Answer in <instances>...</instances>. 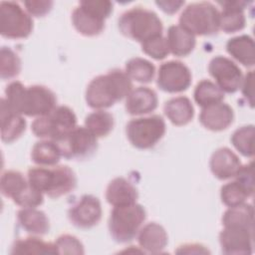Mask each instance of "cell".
<instances>
[{"instance_id":"cell-1","label":"cell","mask_w":255,"mask_h":255,"mask_svg":"<svg viewBox=\"0 0 255 255\" xmlns=\"http://www.w3.org/2000/svg\"><path fill=\"white\" fill-rule=\"evenodd\" d=\"M5 102L15 113L27 117H42L56 108L55 94L47 87L33 85L25 87L14 81L5 89Z\"/></svg>"},{"instance_id":"cell-2","label":"cell","mask_w":255,"mask_h":255,"mask_svg":"<svg viewBox=\"0 0 255 255\" xmlns=\"http://www.w3.org/2000/svg\"><path fill=\"white\" fill-rule=\"evenodd\" d=\"M131 90L132 83L127 73L114 69L90 82L86 90V102L93 109H107L127 98Z\"/></svg>"},{"instance_id":"cell-3","label":"cell","mask_w":255,"mask_h":255,"mask_svg":"<svg viewBox=\"0 0 255 255\" xmlns=\"http://www.w3.org/2000/svg\"><path fill=\"white\" fill-rule=\"evenodd\" d=\"M27 177L32 186L51 198H59L74 190L77 185V177L67 165H58L52 168L41 165L31 167Z\"/></svg>"},{"instance_id":"cell-4","label":"cell","mask_w":255,"mask_h":255,"mask_svg":"<svg viewBox=\"0 0 255 255\" xmlns=\"http://www.w3.org/2000/svg\"><path fill=\"white\" fill-rule=\"evenodd\" d=\"M120 32L140 44L162 35V22L151 10L133 7L124 12L118 21Z\"/></svg>"},{"instance_id":"cell-5","label":"cell","mask_w":255,"mask_h":255,"mask_svg":"<svg viewBox=\"0 0 255 255\" xmlns=\"http://www.w3.org/2000/svg\"><path fill=\"white\" fill-rule=\"evenodd\" d=\"M145 217V209L136 202L114 206L109 218L111 236L119 243L131 241L138 234Z\"/></svg>"},{"instance_id":"cell-6","label":"cell","mask_w":255,"mask_h":255,"mask_svg":"<svg viewBox=\"0 0 255 255\" xmlns=\"http://www.w3.org/2000/svg\"><path fill=\"white\" fill-rule=\"evenodd\" d=\"M179 25L194 36L213 35L220 29V12L210 2L191 3L181 12Z\"/></svg>"},{"instance_id":"cell-7","label":"cell","mask_w":255,"mask_h":255,"mask_svg":"<svg viewBox=\"0 0 255 255\" xmlns=\"http://www.w3.org/2000/svg\"><path fill=\"white\" fill-rule=\"evenodd\" d=\"M112 12L113 3L110 1H81L72 13V23L80 34L97 36L105 29V20Z\"/></svg>"},{"instance_id":"cell-8","label":"cell","mask_w":255,"mask_h":255,"mask_svg":"<svg viewBox=\"0 0 255 255\" xmlns=\"http://www.w3.org/2000/svg\"><path fill=\"white\" fill-rule=\"evenodd\" d=\"M76 127L77 117L73 110L67 106H59L49 114L36 118L31 129L38 137L56 141Z\"/></svg>"},{"instance_id":"cell-9","label":"cell","mask_w":255,"mask_h":255,"mask_svg":"<svg viewBox=\"0 0 255 255\" xmlns=\"http://www.w3.org/2000/svg\"><path fill=\"white\" fill-rule=\"evenodd\" d=\"M165 129L164 120L158 115H153L130 120L126 127V133L134 147L147 149L162 138Z\"/></svg>"},{"instance_id":"cell-10","label":"cell","mask_w":255,"mask_h":255,"mask_svg":"<svg viewBox=\"0 0 255 255\" xmlns=\"http://www.w3.org/2000/svg\"><path fill=\"white\" fill-rule=\"evenodd\" d=\"M33 30V20L18 2L0 3V33L8 39L27 38Z\"/></svg>"},{"instance_id":"cell-11","label":"cell","mask_w":255,"mask_h":255,"mask_svg":"<svg viewBox=\"0 0 255 255\" xmlns=\"http://www.w3.org/2000/svg\"><path fill=\"white\" fill-rule=\"evenodd\" d=\"M97 138L86 127H76L56 142L62 156L65 158L83 159L91 156L96 151L98 147Z\"/></svg>"},{"instance_id":"cell-12","label":"cell","mask_w":255,"mask_h":255,"mask_svg":"<svg viewBox=\"0 0 255 255\" xmlns=\"http://www.w3.org/2000/svg\"><path fill=\"white\" fill-rule=\"evenodd\" d=\"M191 72L180 61H168L160 65L157 74V86L167 93H181L191 84Z\"/></svg>"},{"instance_id":"cell-13","label":"cell","mask_w":255,"mask_h":255,"mask_svg":"<svg viewBox=\"0 0 255 255\" xmlns=\"http://www.w3.org/2000/svg\"><path fill=\"white\" fill-rule=\"evenodd\" d=\"M208 71L222 92L235 93L240 89L243 81L242 71L232 60L215 56L208 65Z\"/></svg>"},{"instance_id":"cell-14","label":"cell","mask_w":255,"mask_h":255,"mask_svg":"<svg viewBox=\"0 0 255 255\" xmlns=\"http://www.w3.org/2000/svg\"><path fill=\"white\" fill-rule=\"evenodd\" d=\"M102 213V205L99 198L91 194H85L70 207L68 216L73 225L87 229L100 222Z\"/></svg>"},{"instance_id":"cell-15","label":"cell","mask_w":255,"mask_h":255,"mask_svg":"<svg viewBox=\"0 0 255 255\" xmlns=\"http://www.w3.org/2000/svg\"><path fill=\"white\" fill-rule=\"evenodd\" d=\"M254 229L241 226H224L219 234L224 254H251L253 251Z\"/></svg>"},{"instance_id":"cell-16","label":"cell","mask_w":255,"mask_h":255,"mask_svg":"<svg viewBox=\"0 0 255 255\" xmlns=\"http://www.w3.org/2000/svg\"><path fill=\"white\" fill-rule=\"evenodd\" d=\"M234 120L232 108L225 103H216L202 108L199 115L200 124L212 131L226 129Z\"/></svg>"},{"instance_id":"cell-17","label":"cell","mask_w":255,"mask_h":255,"mask_svg":"<svg viewBox=\"0 0 255 255\" xmlns=\"http://www.w3.org/2000/svg\"><path fill=\"white\" fill-rule=\"evenodd\" d=\"M210 170L215 177L220 180L235 177L242 163L230 148L219 147L211 155L209 161Z\"/></svg>"},{"instance_id":"cell-18","label":"cell","mask_w":255,"mask_h":255,"mask_svg":"<svg viewBox=\"0 0 255 255\" xmlns=\"http://www.w3.org/2000/svg\"><path fill=\"white\" fill-rule=\"evenodd\" d=\"M158 99L156 93L147 87H137L128 95L126 111L132 116L146 115L157 108Z\"/></svg>"},{"instance_id":"cell-19","label":"cell","mask_w":255,"mask_h":255,"mask_svg":"<svg viewBox=\"0 0 255 255\" xmlns=\"http://www.w3.org/2000/svg\"><path fill=\"white\" fill-rule=\"evenodd\" d=\"M218 3L222 6L219 28L225 33L241 31L246 24L243 11L248 3L243 1H219Z\"/></svg>"},{"instance_id":"cell-20","label":"cell","mask_w":255,"mask_h":255,"mask_svg":"<svg viewBox=\"0 0 255 255\" xmlns=\"http://www.w3.org/2000/svg\"><path fill=\"white\" fill-rule=\"evenodd\" d=\"M137 241L142 250L148 253H160L168 242L165 229L156 222L145 224L138 231Z\"/></svg>"},{"instance_id":"cell-21","label":"cell","mask_w":255,"mask_h":255,"mask_svg":"<svg viewBox=\"0 0 255 255\" xmlns=\"http://www.w3.org/2000/svg\"><path fill=\"white\" fill-rule=\"evenodd\" d=\"M26 129V121L22 115L13 112L5 102L1 100V138L4 142H12Z\"/></svg>"},{"instance_id":"cell-22","label":"cell","mask_w":255,"mask_h":255,"mask_svg":"<svg viewBox=\"0 0 255 255\" xmlns=\"http://www.w3.org/2000/svg\"><path fill=\"white\" fill-rule=\"evenodd\" d=\"M137 196L135 186L125 177H116L107 186L106 199L113 206L135 203Z\"/></svg>"},{"instance_id":"cell-23","label":"cell","mask_w":255,"mask_h":255,"mask_svg":"<svg viewBox=\"0 0 255 255\" xmlns=\"http://www.w3.org/2000/svg\"><path fill=\"white\" fill-rule=\"evenodd\" d=\"M166 41L169 52L176 57H185L189 55L196 44L195 36L180 25H172L168 28Z\"/></svg>"},{"instance_id":"cell-24","label":"cell","mask_w":255,"mask_h":255,"mask_svg":"<svg viewBox=\"0 0 255 255\" xmlns=\"http://www.w3.org/2000/svg\"><path fill=\"white\" fill-rule=\"evenodd\" d=\"M17 220L27 233L33 235H44L50 229L47 215L36 207H27L19 210Z\"/></svg>"},{"instance_id":"cell-25","label":"cell","mask_w":255,"mask_h":255,"mask_svg":"<svg viewBox=\"0 0 255 255\" xmlns=\"http://www.w3.org/2000/svg\"><path fill=\"white\" fill-rule=\"evenodd\" d=\"M227 53L245 67H252L255 63V45L252 37L241 35L229 39L226 43Z\"/></svg>"},{"instance_id":"cell-26","label":"cell","mask_w":255,"mask_h":255,"mask_svg":"<svg viewBox=\"0 0 255 255\" xmlns=\"http://www.w3.org/2000/svg\"><path fill=\"white\" fill-rule=\"evenodd\" d=\"M163 112L167 119L175 126H184L188 124L194 116V109L191 101L183 96L168 100L164 104Z\"/></svg>"},{"instance_id":"cell-27","label":"cell","mask_w":255,"mask_h":255,"mask_svg":"<svg viewBox=\"0 0 255 255\" xmlns=\"http://www.w3.org/2000/svg\"><path fill=\"white\" fill-rule=\"evenodd\" d=\"M62 156L61 150L56 141L43 139L37 141L31 151L32 160L41 166L56 165Z\"/></svg>"},{"instance_id":"cell-28","label":"cell","mask_w":255,"mask_h":255,"mask_svg":"<svg viewBox=\"0 0 255 255\" xmlns=\"http://www.w3.org/2000/svg\"><path fill=\"white\" fill-rule=\"evenodd\" d=\"M223 226H241L254 229V209L251 204L242 203L229 207L222 216Z\"/></svg>"},{"instance_id":"cell-29","label":"cell","mask_w":255,"mask_h":255,"mask_svg":"<svg viewBox=\"0 0 255 255\" xmlns=\"http://www.w3.org/2000/svg\"><path fill=\"white\" fill-rule=\"evenodd\" d=\"M12 254H58L55 243L46 242L38 237H27L14 242Z\"/></svg>"},{"instance_id":"cell-30","label":"cell","mask_w":255,"mask_h":255,"mask_svg":"<svg viewBox=\"0 0 255 255\" xmlns=\"http://www.w3.org/2000/svg\"><path fill=\"white\" fill-rule=\"evenodd\" d=\"M125 72L130 80L141 84H147L153 80L155 68L153 64L148 60L135 57L129 59L127 62Z\"/></svg>"},{"instance_id":"cell-31","label":"cell","mask_w":255,"mask_h":255,"mask_svg":"<svg viewBox=\"0 0 255 255\" xmlns=\"http://www.w3.org/2000/svg\"><path fill=\"white\" fill-rule=\"evenodd\" d=\"M194 101L201 108L220 103L224 99V92L213 82L209 80L200 81L193 93Z\"/></svg>"},{"instance_id":"cell-32","label":"cell","mask_w":255,"mask_h":255,"mask_svg":"<svg viewBox=\"0 0 255 255\" xmlns=\"http://www.w3.org/2000/svg\"><path fill=\"white\" fill-rule=\"evenodd\" d=\"M115 121L112 114L98 110L89 114L85 119V127L97 137L108 135L114 128Z\"/></svg>"},{"instance_id":"cell-33","label":"cell","mask_w":255,"mask_h":255,"mask_svg":"<svg viewBox=\"0 0 255 255\" xmlns=\"http://www.w3.org/2000/svg\"><path fill=\"white\" fill-rule=\"evenodd\" d=\"M29 184L28 179L17 170H6L1 175L0 188L4 196L11 198L12 200L16 198Z\"/></svg>"},{"instance_id":"cell-34","label":"cell","mask_w":255,"mask_h":255,"mask_svg":"<svg viewBox=\"0 0 255 255\" xmlns=\"http://www.w3.org/2000/svg\"><path fill=\"white\" fill-rule=\"evenodd\" d=\"M21 72V60L19 56L8 47H2L0 51V75L2 80L17 77Z\"/></svg>"},{"instance_id":"cell-35","label":"cell","mask_w":255,"mask_h":255,"mask_svg":"<svg viewBox=\"0 0 255 255\" xmlns=\"http://www.w3.org/2000/svg\"><path fill=\"white\" fill-rule=\"evenodd\" d=\"M254 126L248 125L237 128L231 135V142L234 147L244 156L252 157Z\"/></svg>"},{"instance_id":"cell-36","label":"cell","mask_w":255,"mask_h":255,"mask_svg":"<svg viewBox=\"0 0 255 255\" xmlns=\"http://www.w3.org/2000/svg\"><path fill=\"white\" fill-rule=\"evenodd\" d=\"M250 196V193L237 180L224 184L220 191L221 200L228 207L242 204Z\"/></svg>"},{"instance_id":"cell-37","label":"cell","mask_w":255,"mask_h":255,"mask_svg":"<svg viewBox=\"0 0 255 255\" xmlns=\"http://www.w3.org/2000/svg\"><path fill=\"white\" fill-rule=\"evenodd\" d=\"M141 50L144 54L155 60H162L170 53L166 38L162 35L141 43Z\"/></svg>"},{"instance_id":"cell-38","label":"cell","mask_w":255,"mask_h":255,"mask_svg":"<svg viewBox=\"0 0 255 255\" xmlns=\"http://www.w3.org/2000/svg\"><path fill=\"white\" fill-rule=\"evenodd\" d=\"M58 254H84V246L82 242L75 236L63 234L55 241Z\"/></svg>"},{"instance_id":"cell-39","label":"cell","mask_w":255,"mask_h":255,"mask_svg":"<svg viewBox=\"0 0 255 255\" xmlns=\"http://www.w3.org/2000/svg\"><path fill=\"white\" fill-rule=\"evenodd\" d=\"M43 193L30 183L16 198L13 199L14 203L23 208L37 207L43 203Z\"/></svg>"},{"instance_id":"cell-40","label":"cell","mask_w":255,"mask_h":255,"mask_svg":"<svg viewBox=\"0 0 255 255\" xmlns=\"http://www.w3.org/2000/svg\"><path fill=\"white\" fill-rule=\"evenodd\" d=\"M235 180H237L240 184L244 186V188L250 193V195H253L254 192V177H253V168L252 163L244 164L240 167L237 174L235 175Z\"/></svg>"},{"instance_id":"cell-41","label":"cell","mask_w":255,"mask_h":255,"mask_svg":"<svg viewBox=\"0 0 255 255\" xmlns=\"http://www.w3.org/2000/svg\"><path fill=\"white\" fill-rule=\"evenodd\" d=\"M53 4V1H24V6L26 7L27 12L35 17H43L48 14L52 9Z\"/></svg>"},{"instance_id":"cell-42","label":"cell","mask_w":255,"mask_h":255,"mask_svg":"<svg viewBox=\"0 0 255 255\" xmlns=\"http://www.w3.org/2000/svg\"><path fill=\"white\" fill-rule=\"evenodd\" d=\"M242 89V94L245 97V99L247 100L248 104L250 105V107H253L254 101V92H253V71H250L246 74V76L243 78L241 87Z\"/></svg>"},{"instance_id":"cell-43","label":"cell","mask_w":255,"mask_h":255,"mask_svg":"<svg viewBox=\"0 0 255 255\" xmlns=\"http://www.w3.org/2000/svg\"><path fill=\"white\" fill-rule=\"evenodd\" d=\"M155 4L165 13L173 14L180 9L182 5H184V1H156Z\"/></svg>"}]
</instances>
